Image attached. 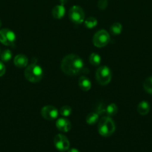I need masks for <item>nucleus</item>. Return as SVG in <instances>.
<instances>
[{"mask_svg": "<svg viewBox=\"0 0 152 152\" xmlns=\"http://www.w3.org/2000/svg\"><path fill=\"white\" fill-rule=\"evenodd\" d=\"M61 70L68 76H76L84 71V63L81 58L75 54H69L61 62Z\"/></svg>", "mask_w": 152, "mask_h": 152, "instance_id": "nucleus-1", "label": "nucleus"}, {"mask_svg": "<svg viewBox=\"0 0 152 152\" xmlns=\"http://www.w3.org/2000/svg\"><path fill=\"white\" fill-rule=\"evenodd\" d=\"M25 77L28 81L32 83H36L40 82L43 77V71L42 67L37 65L35 62L27 65L25 70Z\"/></svg>", "mask_w": 152, "mask_h": 152, "instance_id": "nucleus-2", "label": "nucleus"}, {"mask_svg": "<svg viewBox=\"0 0 152 152\" xmlns=\"http://www.w3.org/2000/svg\"><path fill=\"white\" fill-rule=\"evenodd\" d=\"M116 125L114 121L110 117H103L98 121V131L102 137H110L114 133Z\"/></svg>", "mask_w": 152, "mask_h": 152, "instance_id": "nucleus-3", "label": "nucleus"}, {"mask_svg": "<svg viewBox=\"0 0 152 152\" xmlns=\"http://www.w3.org/2000/svg\"><path fill=\"white\" fill-rule=\"evenodd\" d=\"M95 78L100 85L107 86L112 80L111 70L105 65L99 67L95 72Z\"/></svg>", "mask_w": 152, "mask_h": 152, "instance_id": "nucleus-4", "label": "nucleus"}, {"mask_svg": "<svg viewBox=\"0 0 152 152\" xmlns=\"http://www.w3.org/2000/svg\"><path fill=\"white\" fill-rule=\"evenodd\" d=\"M110 41V36L105 30H100L97 31L92 39L94 45L97 48L105 47Z\"/></svg>", "mask_w": 152, "mask_h": 152, "instance_id": "nucleus-5", "label": "nucleus"}, {"mask_svg": "<svg viewBox=\"0 0 152 152\" xmlns=\"http://www.w3.org/2000/svg\"><path fill=\"white\" fill-rule=\"evenodd\" d=\"M69 19L73 23L80 25L82 22H84L85 13L82 7L80 6L74 5L70 8L69 11Z\"/></svg>", "mask_w": 152, "mask_h": 152, "instance_id": "nucleus-6", "label": "nucleus"}, {"mask_svg": "<svg viewBox=\"0 0 152 152\" xmlns=\"http://www.w3.org/2000/svg\"><path fill=\"white\" fill-rule=\"evenodd\" d=\"M16 42L14 32L8 28L0 30V42L7 46H13Z\"/></svg>", "mask_w": 152, "mask_h": 152, "instance_id": "nucleus-7", "label": "nucleus"}, {"mask_svg": "<svg viewBox=\"0 0 152 152\" xmlns=\"http://www.w3.org/2000/svg\"><path fill=\"white\" fill-rule=\"evenodd\" d=\"M54 144L57 149L59 151L64 152L69 149L70 142L68 138L63 134H58L54 138Z\"/></svg>", "mask_w": 152, "mask_h": 152, "instance_id": "nucleus-8", "label": "nucleus"}, {"mask_svg": "<svg viewBox=\"0 0 152 152\" xmlns=\"http://www.w3.org/2000/svg\"><path fill=\"white\" fill-rule=\"evenodd\" d=\"M41 115L45 120H54L58 118V111L55 107L52 105H46L42 108Z\"/></svg>", "mask_w": 152, "mask_h": 152, "instance_id": "nucleus-9", "label": "nucleus"}, {"mask_svg": "<svg viewBox=\"0 0 152 152\" xmlns=\"http://www.w3.org/2000/svg\"><path fill=\"white\" fill-rule=\"evenodd\" d=\"M56 127L60 132H68L71 130L72 125L69 120L66 118H59L56 121Z\"/></svg>", "mask_w": 152, "mask_h": 152, "instance_id": "nucleus-10", "label": "nucleus"}, {"mask_svg": "<svg viewBox=\"0 0 152 152\" xmlns=\"http://www.w3.org/2000/svg\"><path fill=\"white\" fill-rule=\"evenodd\" d=\"M66 13V8L63 4H58L55 6L52 10V14L55 19H61L64 16Z\"/></svg>", "mask_w": 152, "mask_h": 152, "instance_id": "nucleus-11", "label": "nucleus"}, {"mask_svg": "<svg viewBox=\"0 0 152 152\" xmlns=\"http://www.w3.org/2000/svg\"><path fill=\"white\" fill-rule=\"evenodd\" d=\"M13 62H14V65H16V67L22 68H25V67H27L28 59V58H27V56H25L24 54H18L15 56Z\"/></svg>", "mask_w": 152, "mask_h": 152, "instance_id": "nucleus-12", "label": "nucleus"}, {"mask_svg": "<svg viewBox=\"0 0 152 152\" xmlns=\"http://www.w3.org/2000/svg\"><path fill=\"white\" fill-rule=\"evenodd\" d=\"M78 86L83 91H88L92 87V83L89 78L85 76H81L78 80Z\"/></svg>", "mask_w": 152, "mask_h": 152, "instance_id": "nucleus-13", "label": "nucleus"}, {"mask_svg": "<svg viewBox=\"0 0 152 152\" xmlns=\"http://www.w3.org/2000/svg\"><path fill=\"white\" fill-rule=\"evenodd\" d=\"M149 111H150V105L148 102L142 101L139 103L138 106H137V111L139 112V114L141 115H146L147 114H148Z\"/></svg>", "mask_w": 152, "mask_h": 152, "instance_id": "nucleus-14", "label": "nucleus"}, {"mask_svg": "<svg viewBox=\"0 0 152 152\" xmlns=\"http://www.w3.org/2000/svg\"><path fill=\"white\" fill-rule=\"evenodd\" d=\"M101 111L107 114L108 117L114 116L118 112V107L115 103H110L108 105H107L104 110H101Z\"/></svg>", "mask_w": 152, "mask_h": 152, "instance_id": "nucleus-15", "label": "nucleus"}, {"mask_svg": "<svg viewBox=\"0 0 152 152\" xmlns=\"http://www.w3.org/2000/svg\"><path fill=\"white\" fill-rule=\"evenodd\" d=\"M99 120V114L96 112H91L86 116V122L89 125H94Z\"/></svg>", "mask_w": 152, "mask_h": 152, "instance_id": "nucleus-16", "label": "nucleus"}, {"mask_svg": "<svg viewBox=\"0 0 152 152\" xmlns=\"http://www.w3.org/2000/svg\"><path fill=\"white\" fill-rule=\"evenodd\" d=\"M89 62L91 63V65H95V66L99 65L100 63H101V56H100V55H98V53H92L89 57Z\"/></svg>", "mask_w": 152, "mask_h": 152, "instance_id": "nucleus-17", "label": "nucleus"}, {"mask_svg": "<svg viewBox=\"0 0 152 152\" xmlns=\"http://www.w3.org/2000/svg\"><path fill=\"white\" fill-rule=\"evenodd\" d=\"M110 31L113 35H119L122 31V25L119 22H114L110 26Z\"/></svg>", "mask_w": 152, "mask_h": 152, "instance_id": "nucleus-18", "label": "nucleus"}, {"mask_svg": "<svg viewBox=\"0 0 152 152\" xmlns=\"http://www.w3.org/2000/svg\"><path fill=\"white\" fill-rule=\"evenodd\" d=\"M97 25H98V21L95 17H92V16L88 17L84 21L85 27L89 28V29H92V28H95Z\"/></svg>", "mask_w": 152, "mask_h": 152, "instance_id": "nucleus-19", "label": "nucleus"}, {"mask_svg": "<svg viewBox=\"0 0 152 152\" xmlns=\"http://www.w3.org/2000/svg\"><path fill=\"white\" fill-rule=\"evenodd\" d=\"M143 87L146 92L152 94V77H148L145 80L144 83H143Z\"/></svg>", "mask_w": 152, "mask_h": 152, "instance_id": "nucleus-20", "label": "nucleus"}, {"mask_svg": "<svg viewBox=\"0 0 152 152\" xmlns=\"http://www.w3.org/2000/svg\"><path fill=\"white\" fill-rule=\"evenodd\" d=\"M60 114L63 116V117H67L71 115L72 114V108L69 105H64L62 108L60 109Z\"/></svg>", "mask_w": 152, "mask_h": 152, "instance_id": "nucleus-21", "label": "nucleus"}, {"mask_svg": "<svg viewBox=\"0 0 152 152\" xmlns=\"http://www.w3.org/2000/svg\"><path fill=\"white\" fill-rule=\"evenodd\" d=\"M0 56H1V59L3 62H8L12 58V53L10 50H5L1 53Z\"/></svg>", "mask_w": 152, "mask_h": 152, "instance_id": "nucleus-22", "label": "nucleus"}, {"mask_svg": "<svg viewBox=\"0 0 152 152\" xmlns=\"http://www.w3.org/2000/svg\"><path fill=\"white\" fill-rule=\"evenodd\" d=\"M98 8L101 10H104L107 7V0H99L98 2Z\"/></svg>", "mask_w": 152, "mask_h": 152, "instance_id": "nucleus-23", "label": "nucleus"}, {"mask_svg": "<svg viewBox=\"0 0 152 152\" xmlns=\"http://www.w3.org/2000/svg\"><path fill=\"white\" fill-rule=\"evenodd\" d=\"M5 65L3 64V62H0V77H2L4 74H5Z\"/></svg>", "mask_w": 152, "mask_h": 152, "instance_id": "nucleus-24", "label": "nucleus"}, {"mask_svg": "<svg viewBox=\"0 0 152 152\" xmlns=\"http://www.w3.org/2000/svg\"><path fill=\"white\" fill-rule=\"evenodd\" d=\"M68 152H80L77 148H70L68 150Z\"/></svg>", "mask_w": 152, "mask_h": 152, "instance_id": "nucleus-25", "label": "nucleus"}, {"mask_svg": "<svg viewBox=\"0 0 152 152\" xmlns=\"http://www.w3.org/2000/svg\"><path fill=\"white\" fill-rule=\"evenodd\" d=\"M60 1H61V4H65L66 3L67 0H60Z\"/></svg>", "mask_w": 152, "mask_h": 152, "instance_id": "nucleus-26", "label": "nucleus"}, {"mask_svg": "<svg viewBox=\"0 0 152 152\" xmlns=\"http://www.w3.org/2000/svg\"><path fill=\"white\" fill-rule=\"evenodd\" d=\"M1 21L0 20V28H1Z\"/></svg>", "mask_w": 152, "mask_h": 152, "instance_id": "nucleus-27", "label": "nucleus"}]
</instances>
